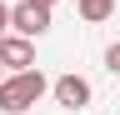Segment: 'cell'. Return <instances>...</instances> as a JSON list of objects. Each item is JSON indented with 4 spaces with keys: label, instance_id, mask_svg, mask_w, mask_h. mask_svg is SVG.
I'll return each mask as SVG.
<instances>
[{
    "label": "cell",
    "instance_id": "6da1fadb",
    "mask_svg": "<svg viewBox=\"0 0 120 115\" xmlns=\"http://www.w3.org/2000/svg\"><path fill=\"white\" fill-rule=\"evenodd\" d=\"M45 90H50V80L40 75V65L0 75V115H25V110L45 95Z\"/></svg>",
    "mask_w": 120,
    "mask_h": 115
},
{
    "label": "cell",
    "instance_id": "ba28073f",
    "mask_svg": "<svg viewBox=\"0 0 120 115\" xmlns=\"http://www.w3.org/2000/svg\"><path fill=\"white\" fill-rule=\"evenodd\" d=\"M35 5H45V10H55V0H35Z\"/></svg>",
    "mask_w": 120,
    "mask_h": 115
},
{
    "label": "cell",
    "instance_id": "8992f818",
    "mask_svg": "<svg viewBox=\"0 0 120 115\" xmlns=\"http://www.w3.org/2000/svg\"><path fill=\"white\" fill-rule=\"evenodd\" d=\"M105 70L120 75V40H115V45H105Z\"/></svg>",
    "mask_w": 120,
    "mask_h": 115
},
{
    "label": "cell",
    "instance_id": "5b68a950",
    "mask_svg": "<svg viewBox=\"0 0 120 115\" xmlns=\"http://www.w3.org/2000/svg\"><path fill=\"white\" fill-rule=\"evenodd\" d=\"M75 10H80V20L100 25V20H110V15H115V0H75Z\"/></svg>",
    "mask_w": 120,
    "mask_h": 115
},
{
    "label": "cell",
    "instance_id": "7a4b0ae2",
    "mask_svg": "<svg viewBox=\"0 0 120 115\" xmlns=\"http://www.w3.org/2000/svg\"><path fill=\"white\" fill-rule=\"evenodd\" d=\"M10 30L25 35V40H40L45 30H50V10L35 5V0H20V5H10Z\"/></svg>",
    "mask_w": 120,
    "mask_h": 115
},
{
    "label": "cell",
    "instance_id": "277c9868",
    "mask_svg": "<svg viewBox=\"0 0 120 115\" xmlns=\"http://www.w3.org/2000/svg\"><path fill=\"white\" fill-rule=\"evenodd\" d=\"M35 65V45L25 35H0V70H30Z\"/></svg>",
    "mask_w": 120,
    "mask_h": 115
},
{
    "label": "cell",
    "instance_id": "52a82bcc",
    "mask_svg": "<svg viewBox=\"0 0 120 115\" xmlns=\"http://www.w3.org/2000/svg\"><path fill=\"white\" fill-rule=\"evenodd\" d=\"M5 30H10V5L0 0V35H5Z\"/></svg>",
    "mask_w": 120,
    "mask_h": 115
},
{
    "label": "cell",
    "instance_id": "3957f363",
    "mask_svg": "<svg viewBox=\"0 0 120 115\" xmlns=\"http://www.w3.org/2000/svg\"><path fill=\"white\" fill-rule=\"evenodd\" d=\"M50 95H55V105L60 110H85L90 100H95V90H90V80L85 75H60V80H50Z\"/></svg>",
    "mask_w": 120,
    "mask_h": 115
},
{
    "label": "cell",
    "instance_id": "9c48e42d",
    "mask_svg": "<svg viewBox=\"0 0 120 115\" xmlns=\"http://www.w3.org/2000/svg\"><path fill=\"white\" fill-rule=\"evenodd\" d=\"M0 75H5V70H0Z\"/></svg>",
    "mask_w": 120,
    "mask_h": 115
}]
</instances>
